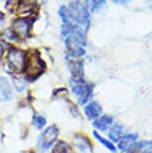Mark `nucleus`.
<instances>
[{
    "mask_svg": "<svg viewBox=\"0 0 152 153\" xmlns=\"http://www.w3.org/2000/svg\"><path fill=\"white\" fill-rule=\"evenodd\" d=\"M146 1L150 2V6H151V8H152V0H146Z\"/></svg>",
    "mask_w": 152,
    "mask_h": 153,
    "instance_id": "393cba45",
    "label": "nucleus"
},
{
    "mask_svg": "<svg viewBox=\"0 0 152 153\" xmlns=\"http://www.w3.org/2000/svg\"><path fill=\"white\" fill-rule=\"evenodd\" d=\"M13 84L18 91H22L25 88V85H26L23 79L16 78V77H13Z\"/></svg>",
    "mask_w": 152,
    "mask_h": 153,
    "instance_id": "aec40b11",
    "label": "nucleus"
},
{
    "mask_svg": "<svg viewBox=\"0 0 152 153\" xmlns=\"http://www.w3.org/2000/svg\"><path fill=\"white\" fill-rule=\"evenodd\" d=\"M12 31L19 38H26L30 31V22L28 19H16L12 24Z\"/></svg>",
    "mask_w": 152,
    "mask_h": 153,
    "instance_id": "0eeeda50",
    "label": "nucleus"
},
{
    "mask_svg": "<svg viewBox=\"0 0 152 153\" xmlns=\"http://www.w3.org/2000/svg\"><path fill=\"white\" fill-rule=\"evenodd\" d=\"M75 145L82 151H91L92 150V144L90 140L84 135H75Z\"/></svg>",
    "mask_w": 152,
    "mask_h": 153,
    "instance_id": "ddd939ff",
    "label": "nucleus"
},
{
    "mask_svg": "<svg viewBox=\"0 0 152 153\" xmlns=\"http://www.w3.org/2000/svg\"><path fill=\"white\" fill-rule=\"evenodd\" d=\"M68 15L71 22L88 29L90 25V11L81 0H71L68 5Z\"/></svg>",
    "mask_w": 152,
    "mask_h": 153,
    "instance_id": "f257e3e1",
    "label": "nucleus"
},
{
    "mask_svg": "<svg viewBox=\"0 0 152 153\" xmlns=\"http://www.w3.org/2000/svg\"><path fill=\"white\" fill-rule=\"evenodd\" d=\"M4 50H5V47H4L3 43H1V42H0V56L2 55V53L4 52Z\"/></svg>",
    "mask_w": 152,
    "mask_h": 153,
    "instance_id": "5701e85b",
    "label": "nucleus"
},
{
    "mask_svg": "<svg viewBox=\"0 0 152 153\" xmlns=\"http://www.w3.org/2000/svg\"><path fill=\"white\" fill-rule=\"evenodd\" d=\"M12 98V88L10 83L4 77H0V101L4 102Z\"/></svg>",
    "mask_w": 152,
    "mask_h": 153,
    "instance_id": "1a4fd4ad",
    "label": "nucleus"
},
{
    "mask_svg": "<svg viewBox=\"0 0 152 153\" xmlns=\"http://www.w3.org/2000/svg\"><path fill=\"white\" fill-rule=\"evenodd\" d=\"M69 68L70 72L72 74L73 80H83L84 76V68H83L82 60H69Z\"/></svg>",
    "mask_w": 152,
    "mask_h": 153,
    "instance_id": "6e6552de",
    "label": "nucleus"
},
{
    "mask_svg": "<svg viewBox=\"0 0 152 153\" xmlns=\"http://www.w3.org/2000/svg\"><path fill=\"white\" fill-rule=\"evenodd\" d=\"M66 47L70 56L72 57H80L85 54V49L83 48V45L78 41V39L73 35H68L66 38Z\"/></svg>",
    "mask_w": 152,
    "mask_h": 153,
    "instance_id": "423d86ee",
    "label": "nucleus"
},
{
    "mask_svg": "<svg viewBox=\"0 0 152 153\" xmlns=\"http://www.w3.org/2000/svg\"><path fill=\"white\" fill-rule=\"evenodd\" d=\"M43 70H44V64H43L42 60L39 58L38 54H33L29 58H27V76L35 78L42 73Z\"/></svg>",
    "mask_w": 152,
    "mask_h": 153,
    "instance_id": "39448f33",
    "label": "nucleus"
},
{
    "mask_svg": "<svg viewBox=\"0 0 152 153\" xmlns=\"http://www.w3.org/2000/svg\"><path fill=\"white\" fill-rule=\"evenodd\" d=\"M36 6V0H20L18 4V12L21 14L30 13Z\"/></svg>",
    "mask_w": 152,
    "mask_h": 153,
    "instance_id": "4468645a",
    "label": "nucleus"
},
{
    "mask_svg": "<svg viewBox=\"0 0 152 153\" xmlns=\"http://www.w3.org/2000/svg\"><path fill=\"white\" fill-rule=\"evenodd\" d=\"M58 134H59V129L57 126L52 125V126L47 127L39 138V143H38L39 148L41 149L42 151L47 150L54 142H55L56 138L58 137Z\"/></svg>",
    "mask_w": 152,
    "mask_h": 153,
    "instance_id": "20e7f679",
    "label": "nucleus"
},
{
    "mask_svg": "<svg viewBox=\"0 0 152 153\" xmlns=\"http://www.w3.org/2000/svg\"><path fill=\"white\" fill-rule=\"evenodd\" d=\"M7 62L9 67L15 72H23L26 69L27 56L24 51L19 48H11L7 54Z\"/></svg>",
    "mask_w": 152,
    "mask_h": 153,
    "instance_id": "f03ea898",
    "label": "nucleus"
},
{
    "mask_svg": "<svg viewBox=\"0 0 152 153\" xmlns=\"http://www.w3.org/2000/svg\"><path fill=\"white\" fill-rule=\"evenodd\" d=\"M70 84H71V89L74 95L76 96L77 100L79 103L84 104L88 101V99L91 96L93 90V86L92 84H88V83L84 82L83 80H70Z\"/></svg>",
    "mask_w": 152,
    "mask_h": 153,
    "instance_id": "7ed1b4c3",
    "label": "nucleus"
},
{
    "mask_svg": "<svg viewBox=\"0 0 152 153\" xmlns=\"http://www.w3.org/2000/svg\"><path fill=\"white\" fill-rule=\"evenodd\" d=\"M3 20H4V14L2 12H0V25H1V23Z\"/></svg>",
    "mask_w": 152,
    "mask_h": 153,
    "instance_id": "b1692460",
    "label": "nucleus"
},
{
    "mask_svg": "<svg viewBox=\"0 0 152 153\" xmlns=\"http://www.w3.org/2000/svg\"><path fill=\"white\" fill-rule=\"evenodd\" d=\"M94 136H95V138L99 141L100 143L103 144V145H104L108 150H110L111 152H116L117 151L115 145H114V144L111 142V141L105 139V138H103L101 135H99L98 133H97V132H94Z\"/></svg>",
    "mask_w": 152,
    "mask_h": 153,
    "instance_id": "f3484780",
    "label": "nucleus"
},
{
    "mask_svg": "<svg viewBox=\"0 0 152 153\" xmlns=\"http://www.w3.org/2000/svg\"><path fill=\"white\" fill-rule=\"evenodd\" d=\"M124 135L125 134H124V132H123V127L121 125H113L110 128L109 138L113 142H119Z\"/></svg>",
    "mask_w": 152,
    "mask_h": 153,
    "instance_id": "2eb2a0df",
    "label": "nucleus"
},
{
    "mask_svg": "<svg viewBox=\"0 0 152 153\" xmlns=\"http://www.w3.org/2000/svg\"><path fill=\"white\" fill-rule=\"evenodd\" d=\"M69 151V145L65 141H58L54 145L51 153H68Z\"/></svg>",
    "mask_w": 152,
    "mask_h": 153,
    "instance_id": "a211bd4d",
    "label": "nucleus"
},
{
    "mask_svg": "<svg viewBox=\"0 0 152 153\" xmlns=\"http://www.w3.org/2000/svg\"><path fill=\"white\" fill-rule=\"evenodd\" d=\"M140 153H152V145H149V147L145 148L144 150H142Z\"/></svg>",
    "mask_w": 152,
    "mask_h": 153,
    "instance_id": "4be33fe9",
    "label": "nucleus"
},
{
    "mask_svg": "<svg viewBox=\"0 0 152 153\" xmlns=\"http://www.w3.org/2000/svg\"><path fill=\"white\" fill-rule=\"evenodd\" d=\"M137 134H125L121 138V140L118 142V148L122 151H127L128 148L130 147L134 142H136Z\"/></svg>",
    "mask_w": 152,
    "mask_h": 153,
    "instance_id": "f8f14e48",
    "label": "nucleus"
},
{
    "mask_svg": "<svg viewBox=\"0 0 152 153\" xmlns=\"http://www.w3.org/2000/svg\"><path fill=\"white\" fill-rule=\"evenodd\" d=\"M84 3L90 12H95L104 6L106 0H84Z\"/></svg>",
    "mask_w": 152,
    "mask_h": 153,
    "instance_id": "dca6fc26",
    "label": "nucleus"
},
{
    "mask_svg": "<svg viewBox=\"0 0 152 153\" xmlns=\"http://www.w3.org/2000/svg\"><path fill=\"white\" fill-rule=\"evenodd\" d=\"M33 124L36 128L41 129L45 126V124H46V119L43 116H35L33 118Z\"/></svg>",
    "mask_w": 152,
    "mask_h": 153,
    "instance_id": "6ab92c4d",
    "label": "nucleus"
},
{
    "mask_svg": "<svg viewBox=\"0 0 152 153\" xmlns=\"http://www.w3.org/2000/svg\"><path fill=\"white\" fill-rule=\"evenodd\" d=\"M85 114L89 119H97L98 117H100L101 114V106L97 101H91L89 104H87L84 108Z\"/></svg>",
    "mask_w": 152,
    "mask_h": 153,
    "instance_id": "9d476101",
    "label": "nucleus"
},
{
    "mask_svg": "<svg viewBox=\"0 0 152 153\" xmlns=\"http://www.w3.org/2000/svg\"><path fill=\"white\" fill-rule=\"evenodd\" d=\"M113 123V117L110 115H103V116L98 117L97 119L94 120V126L96 127L98 130L104 131L107 130Z\"/></svg>",
    "mask_w": 152,
    "mask_h": 153,
    "instance_id": "9b49d317",
    "label": "nucleus"
},
{
    "mask_svg": "<svg viewBox=\"0 0 152 153\" xmlns=\"http://www.w3.org/2000/svg\"><path fill=\"white\" fill-rule=\"evenodd\" d=\"M130 1H132V0H111V2L114 4H118V5H125L129 3Z\"/></svg>",
    "mask_w": 152,
    "mask_h": 153,
    "instance_id": "412c9836",
    "label": "nucleus"
}]
</instances>
